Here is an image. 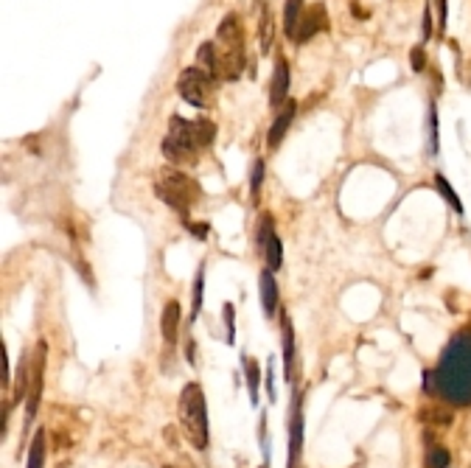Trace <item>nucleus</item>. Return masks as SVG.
Instances as JSON below:
<instances>
[{"instance_id":"f257e3e1","label":"nucleus","mask_w":471,"mask_h":468,"mask_svg":"<svg viewBox=\"0 0 471 468\" xmlns=\"http://www.w3.org/2000/svg\"><path fill=\"white\" fill-rule=\"evenodd\" d=\"M423 390L451 407H471V328L451 337L437 367L423 373Z\"/></svg>"},{"instance_id":"f03ea898","label":"nucleus","mask_w":471,"mask_h":468,"mask_svg":"<svg viewBox=\"0 0 471 468\" xmlns=\"http://www.w3.org/2000/svg\"><path fill=\"white\" fill-rule=\"evenodd\" d=\"M154 193L182 216V221H188V210L202 199V188L196 185V180H191L188 174H182L177 166H166L160 168L157 180H154Z\"/></svg>"},{"instance_id":"7ed1b4c3","label":"nucleus","mask_w":471,"mask_h":468,"mask_svg":"<svg viewBox=\"0 0 471 468\" xmlns=\"http://www.w3.org/2000/svg\"><path fill=\"white\" fill-rule=\"evenodd\" d=\"M180 418H182V429L188 434V440L194 443V448L205 451L208 448V407H205V393L199 384H185L180 393Z\"/></svg>"},{"instance_id":"20e7f679","label":"nucleus","mask_w":471,"mask_h":468,"mask_svg":"<svg viewBox=\"0 0 471 468\" xmlns=\"http://www.w3.org/2000/svg\"><path fill=\"white\" fill-rule=\"evenodd\" d=\"M199 146H196V138H194V121H185L180 115H174L168 121V132L163 138V154L171 166H191L199 160Z\"/></svg>"},{"instance_id":"39448f33","label":"nucleus","mask_w":471,"mask_h":468,"mask_svg":"<svg viewBox=\"0 0 471 468\" xmlns=\"http://www.w3.org/2000/svg\"><path fill=\"white\" fill-rule=\"evenodd\" d=\"M177 90L180 96L191 104V107H205L210 93H213V79L202 71V68H185L180 73V82H177Z\"/></svg>"},{"instance_id":"423d86ee","label":"nucleus","mask_w":471,"mask_h":468,"mask_svg":"<svg viewBox=\"0 0 471 468\" xmlns=\"http://www.w3.org/2000/svg\"><path fill=\"white\" fill-rule=\"evenodd\" d=\"M259 250L267 261V270H281L284 264V247H281V239H278V233H275V224H273V216L264 213L261 221H259Z\"/></svg>"},{"instance_id":"0eeeda50","label":"nucleus","mask_w":471,"mask_h":468,"mask_svg":"<svg viewBox=\"0 0 471 468\" xmlns=\"http://www.w3.org/2000/svg\"><path fill=\"white\" fill-rule=\"evenodd\" d=\"M45 342H37V356L31 365V393H29V409H26V421L31 423L40 407V395H43V376H45Z\"/></svg>"},{"instance_id":"6e6552de","label":"nucleus","mask_w":471,"mask_h":468,"mask_svg":"<svg viewBox=\"0 0 471 468\" xmlns=\"http://www.w3.org/2000/svg\"><path fill=\"white\" fill-rule=\"evenodd\" d=\"M289 85H292V73H289V62L284 57H278L275 71H273V82H270V104L275 110H281L289 101Z\"/></svg>"},{"instance_id":"1a4fd4ad","label":"nucleus","mask_w":471,"mask_h":468,"mask_svg":"<svg viewBox=\"0 0 471 468\" xmlns=\"http://www.w3.org/2000/svg\"><path fill=\"white\" fill-rule=\"evenodd\" d=\"M326 29H328V15H326V9L317 3V6H312V9L303 15L295 43H298V45H306L314 34H320V31H326Z\"/></svg>"},{"instance_id":"9d476101","label":"nucleus","mask_w":471,"mask_h":468,"mask_svg":"<svg viewBox=\"0 0 471 468\" xmlns=\"http://www.w3.org/2000/svg\"><path fill=\"white\" fill-rule=\"evenodd\" d=\"M295 115H298V101H292V98H289V101L281 107L278 118L273 121V126H270V132H267V143H270V149L281 146V140L287 138V132H289V126H292Z\"/></svg>"},{"instance_id":"9b49d317","label":"nucleus","mask_w":471,"mask_h":468,"mask_svg":"<svg viewBox=\"0 0 471 468\" xmlns=\"http://www.w3.org/2000/svg\"><path fill=\"white\" fill-rule=\"evenodd\" d=\"M303 448V398L298 395L292 404V423H289V465L295 468Z\"/></svg>"},{"instance_id":"f8f14e48","label":"nucleus","mask_w":471,"mask_h":468,"mask_svg":"<svg viewBox=\"0 0 471 468\" xmlns=\"http://www.w3.org/2000/svg\"><path fill=\"white\" fill-rule=\"evenodd\" d=\"M180 323H182V306L177 300H168L163 309V317H160V331H163V339L168 348H174L180 339Z\"/></svg>"},{"instance_id":"ddd939ff","label":"nucleus","mask_w":471,"mask_h":468,"mask_svg":"<svg viewBox=\"0 0 471 468\" xmlns=\"http://www.w3.org/2000/svg\"><path fill=\"white\" fill-rule=\"evenodd\" d=\"M259 286H261V309L267 317H275L278 314V284H275V275L273 270H261V278H259Z\"/></svg>"},{"instance_id":"4468645a","label":"nucleus","mask_w":471,"mask_h":468,"mask_svg":"<svg viewBox=\"0 0 471 468\" xmlns=\"http://www.w3.org/2000/svg\"><path fill=\"white\" fill-rule=\"evenodd\" d=\"M216 37H219V43H224V48L227 51H236V48H242V26H239V17L236 15H227L222 23H219V29H216Z\"/></svg>"},{"instance_id":"2eb2a0df","label":"nucleus","mask_w":471,"mask_h":468,"mask_svg":"<svg viewBox=\"0 0 471 468\" xmlns=\"http://www.w3.org/2000/svg\"><path fill=\"white\" fill-rule=\"evenodd\" d=\"M303 0H287L284 3V31L287 37L295 43L298 37V29H300V20H303Z\"/></svg>"},{"instance_id":"dca6fc26","label":"nucleus","mask_w":471,"mask_h":468,"mask_svg":"<svg viewBox=\"0 0 471 468\" xmlns=\"http://www.w3.org/2000/svg\"><path fill=\"white\" fill-rule=\"evenodd\" d=\"M196 68H202L213 82L219 79V54H216V43H202L196 51Z\"/></svg>"},{"instance_id":"f3484780","label":"nucleus","mask_w":471,"mask_h":468,"mask_svg":"<svg viewBox=\"0 0 471 468\" xmlns=\"http://www.w3.org/2000/svg\"><path fill=\"white\" fill-rule=\"evenodd\" d=\"M281 328H284V365H287V381H289L292 362H295V334H292V323L287 314H281Z\"/></svg>"},{"instance_id":"a211bd4d","label":"nucleus","mask_w":471,"mask_h":468,"mask_svg":"<svg viewBox=\"0 0 471 468\" xmlns=\"http://www.w3.org/2000/svg\"><path fill=\"white\" fill-rule=\"evenodd\" d=\"M194 138H196V146L205 152L213 143V138H216V124L208 121V118H196L194 121Z\"/></svg>"},{"instance_id":"6ab92c4d","label":"nucleus","mask_w":471,"mask_h":468,"mask_svg":"<svg viewBox=\"0 0 471 468\" xmlns=\"http://www.w3.org/2000/svg\"><path fill=\"white\" fill-rule=\"evenodd\" d=\"M202 298H205V264H199L196 278H194V300H191V320L199 317L202 312Z\"/></svg>"},{"instance_id":"aec40b11","label":"nucleus","mask_w":471,"mask_h":468,"mask_svg":"<svg viewBox=\"0 0 471 468\" xmlns=\"http://www.w3.org/2000/svg\"><path fill=\"white\" fill-rule=\"evenodd\" d=\"M45 465V432H37L29 448V468H43Z\"/></svg>"},{"instance_id":"412c9836","label":"nucleus","mask_w":471,"mask_h":468,"mask_svg":"<svg viewBox=\"0 0 471 468\" xmlns=\"http://www.w3.org/2000/svg\"><path fill=\"white\" fill-rule=\"evenodd\" d=\"M273 40H275V20H273V12L264 9L261 15V51L264 54L273 48Z\"/></svg>"},{"instance_id":"4be33fe9","label":"nucleus","mask_w":471,"mask_h":468,"mask_svg":"<svg viewBox=\"0 0 471 468\" xmlns=\"http://www.w3.org/2000/svg\"><path fill=\"white\" fill-rule=\"evenodd\" d=\"M435 185H437V191H440V196H443V199H446V202H449V205L454 207V213H463V202L457 199V193H454V188H451V185L446 182V177H443L440 171L435 174Z\"/></svg>"},{"instance_id":"5701e85b","label":"nucleus","mask_w":471,"mask_h":468,"mask_svg":"<svg viewBox=\"0 0 471 468\" xmlns=\"http://www.w3.org/2000/svg\"><path fill=\"white\" fill-rule=\"evenodd\" d=\"M242 365L247 367V384H250V395L259 404V381H261V367L256 359H242Z\"/></svg>"},{"instance_id":"b1692460","label":"nucleus","mask_w":471,"mask_h":468,"mask_svg":"<svg viewBox=\"0 0 471 468\" xmlns=\"http://www.w3.org/2000/svg\"><path fill=\"white\" fill-rule=\"evenodd\" d=\"M449 451H446V446H429V451H426V468H446L449 465Z\"/></svg>"},{"instance_id":"393cba45","label":"nucleus","mask_w":471,"mask_h":468,"mask_svg":"<svg viewBox=\"0 0 471 468\" xmlns=\"http://www.w3.org/2000/svg\"><path fill=\"white\" fill-rule=\"evenodd\" d=\"M29 384H31V365H29V359H23L20 367H17V390H15V398H17V401L26 395Z\"/></svg>"},{"instance_id":"a878e982","label":"nucleus","mask_w":471,"mask_h":468,"mask_svg":"<svg viewBox=\"0 0 471 468\" xmlns=\"http://www.w3.org/2000/svg\"><path fill=\"white\" fill-rule=\"evenodd\" d=\"M261 182H264V160H256L253 163V174H250V193H253V199H259Z\"/></svg>"},{"instance_id":"bb28decb","label":"nucleus","mask_w":471,"mask_h":468,"mask_svg":"<svg viewBox=\"0 0 471 468\" xmlns=\"http://www.w3.org/2000/svg\"><path fill=\"white\" fill-rule=\"evenodd\" d=\"M429 152L437 154V110H435V104L429 107Z\"/></svg>"},{"instance_id":"cd10ccee","label":"nucleus","mask_w":471,"mask_h":468,"mask_svg":"<svg viewBox=\"0 0 471 468\" xmlns=\"http://www.w3.org/2000/svg\"><path fill=\"white\" fill-rule=\"evenodd\" d=\"M410 62H412V71H415V73H421V71L426 68V54H423V45H418V48H412V51H410Z\"/></svg>"},{"instance_id":"c85d7f7f","label":"nucleus","mask_w":471,"mask_h":468,"mask_svg":"<svg viewBox=\"0 0 471 468\" xmlns=\"http://www.w3.org/2000/svg\"><path fill=\"white\" fill-rule=\"evenodd\" d=\"M224 326H227V342H236V326H233V303L224 306Z\"/></svg>"},{"instance_id":"c756f323","label":"nucleus","mask_w":471,"mask_h":468,"mask_svg":"<svg viewBox=\"0 0 471 468\" xmlns=\"http://www.w3.org/2000/svg\"><path fill=\"white\" fill-rule=\"evenodd\" d=\"M421 37H423V43L432 37V6H426V9H423V26H421Z\"/></svg>"},{"instance_id":"7c9ffc66","label":"nucleus","mask_w":471,"mask_h":468,"mask_svg":"<svg viewBox=\"0 0 471 468\" xmlns=\"http://www.w3.org/2000/svg\"><path fill=\"white\" fill-rule=\"evenodd\" d=\"M182 224H185V227L194 233L196 239H205V236H208V224H196L194 219H188V221H182Z\"/></svg>"},{"instance_id":"2f4dec72","label":"nucleus","mask_w":471,"mask_h":468,"mask_svg":"<svg viewBox=\"0 0 471 468\" xmlns=\"http://www.w3.org/2000/svg\"><path fill=\"white\" fill-rule=\"evenodd\" d=\"M435 6H437V23H440V29H446V0H435Z\"/></svg>"},{"instance_id":"473e14b6","label":"nucleus","mask_w":471,"mask_h":468,"mask_svg":"<svg viewBox=\"0 0 471 468\" xmlns=\"http://www.w3.org/2000/svg\"><path fill=\"white\" fill-rule=\"evenodd\" d=\"M166 468H171V465H166Z\"/></svg>"},{"instance_id":"72a5a7b5","label":"nucleus","mask_w":471,"mask_h":468,"mask_svg":"<svg viewBox=\"0 0 471 468\" xmlns=\"http://www.w3.org/2000/svg\"><path fill=\"white\" fill-rule=\"evenodd\" d=\"M264 468H267V465H264Z\"/></svg>"}]
</instances>
